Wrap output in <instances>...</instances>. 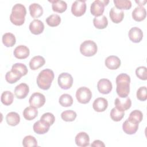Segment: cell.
I'll return each instance as SVG.
<instances>
[{"instance_id":"d6a6232c","label":"cell","mask_w":147,"mask_h":147,"mask_svg":"<svg viewBox=\"0 0 147 147\" xmlns=\"http://www.w3.org/2000/svg\"><path fill=\"white\" fill-rule=\"evenodd\" d=\"M110 115L112 120L115 122H118L123 118L125 113L124 111H122L115 107L111 109Z\"/></svg>"},{"instance_id":"d4e9b609","label":"cell","mask_w":147,"mask_h":147,"mask_svg":"<svg viewBox=\"0 0 147 147\" xmlns=\"http://www.w3.org/2000/svg\"><path fill=\"white\" fill-rule=\"evenodd\" d=\"M29 9L30 14L33 18H38L43 14L42 6L37 3H33L30 5Z\"/></svg>"},{"instance_id":"74e56055","label":"cell","mask_w":147,"mask_h":147,"mask_svg":"<svg viewBox=\"0 0 147 147\" xmlns=\"http://www.w3.org/2000/svg\"><path fill=\"white\" fill-rule=\"evenodd\" d=\"M143 118V114L142 113L138 110H134L133 111H132L129 115V117L128 118V119H129L130 120L139 123L140 122H141V121L142 120Z\"/></svg>"},{"instance_id":"7bdbcfd3","label":"cell","mask_w":147,"mask_h":147,"mask_svg":"<svg viewBox=\"0 0 147 147\" xmlns=\"http://www.w3.org/2000/svg\"><path fill=\"white\" fill-rule=\"evenodd\" d=\"M91 146H92V147H97V146L105 147V145L104 144V143L102 141L96 140H95V141H93V142L91 144Z\"/></svg>"},{"instance_id":"8fae6325","label":"cell","mask_w":147,"mask_h":147,"mask_svg":"<svg viewBox=\"0 0 147 147\" xmlns=\"http://www.w3.org/2000/svg\"><path fill=\"white\" fill-rule=\"evenodd\" d=\"M114 104L115 107L122 111H124L130 108L131 106V101L127 96L125 98L119 97L115 99Z\"/></svg>"},{"instance_id":"44dd1931","label":"cell","mask_w":147,"mask_h":147,"mask_svg":"<svg viewBox=\"0 0 147 147\" xmlns=\"http://www.w3.org/2000/svg\"><path fill=\"white\" fill-rule=\"evenodd\" d=\"M50 126L41 120L36 122L33 126V130L38 134H44L48 131Z\"/></svg>"},{"instance_id":"4dcf8cb0","label":"cell","mask_w":147,"mask_h":147,"mask_svg":"<svg viewBox=\"0 0 147 147\" xmlns=\"http://www.w3.org/2000/svg\"><path fill=\"white\" fill-rule=\"evenodd\" d=\"M13 99L14 95L10 91H5L3 92L1 95V102L3 105L6 106L10 105L13 102Z\"/></svg>"},{"instance_id":"ab89813d","label":"cell","mask_w":147,"mask_h":147,"mask_svg":"<svg viewBox=\"0 0 147 147\" xmlns=\"http://www.w3.org/2000/svg\"><path fill=\"white\" fill-rule=\"evenodd\" d=\"M40 120L45 122L49 126H51L55 122V117L52 113H46L42 115V116L40 118Z\"/></svg>"},{"instance_id":"d6986e66","label":"cell","mask_w":147,"mask_h":147,"mask_svg":"<svg viewBox=\"0 0 147 147\" xmlns=\"http://www.w3.org/2000/svg\"><path fill=\"white\" fill-rule=\"evenodd\" d=\"M105 63L107 68L111 70H114L120 67L121 60L116 56H109L106 59Z\"/></svg>"},{"instance_id":"f546056e","label":"cell","mask_w":147,"mask_h":147,"mask_svg":"<svg viewBox=\"0 0 147 147\" xmlns=\"http://www.w3.org/2000/svg\"><path fill=\"white\" fill-rule=\"evenodd\" d=\"M11 71L17 73L21 76L26 75L28 71L26 66L25 64L20 63L13 64L11 67Z\"/></svg>"},{"instance_id":"7402d4cb","label":"cell","mask_w":147,"mask_h":147,"mask_svg":"<svg viewBox=\"0 0 147 147\" xmlns=\"http://www.w3.org/2000/svg\"><path fill=\"white\" fill-rule=\"evenodd\" d=\"M49 2L52 3V8L53 11L61 13L65 11L67 8V3L61 0H51L49 1Z\"/></svg>"},{"instance_id":"4fadbf2b","label":"cell","mask_w":147,"mask_h":147,"mask_svg":"<svg viewBox=\"0 0 147 147\" xmlns=\"http://www.w3.org/2000/svg\"><path fill=\"white\" fill-rule=\"evenodd\" d=\"M129 39L133 42L138 43L143 38V33L141 29L138 27L131 28L128 33Z\"/></svg>"},{"instance_id":"60d3db41","label":"cell","mask_w":147,"mask_h":147,"mask_svg":"<svg viewBox=\"0 0 147 147\" xmlns=\"http://www.w3.org/2000/svg\"><path fill=\"white\" fill-rule=\"evenodd\" d=\"M136 76L140 79L146 80L147 79V71L146 67L144 66H141L136 69Z\"/></svg>"},{"instance_id":"e575fe53","label":"cell","mask_w":147,"mask_h":147,"mask_svg":"<svg viewBox=\"0 0 147 147\" xmlns=\"http://www.w3.org/2000/svg\"><path fill=\"white\" fill-rule=\"evenodd\" d=\"M76 116L77 114L76 112L71 110L64 111L61 114V117L62 119L67 122L74 121L75 119Z\"/></svg>"},{"instance_id":"8992f818","label":"cell","mask_w":147,"mask_h":147,"mask_svg":"<svg viewBox=\"0 0 147 147\" xmlns=\"http://www.w3.org/2000/svg\"><path fill=\"white\" fill-rule=\"evenodd\" d=\"M109 1L95 0L91 5L90 11L92 15L95 17H99L103 14L105 10V6H106Z\"/></svg>"},{"instance_id":"f1b7e54d","label":"cell","mask_w":147,"mask_h":147,"mask_svg":"<svg viewBox=\"0 0 147 147\" xmlns=\"http://www.w3.org/2000/svg\"><path fill=\"white\" fill-rule=\"evenodd\" d=\"M15 36L11 33H6L2 36V42L6 47H11L16 44Z\"/></svg>"},{"instance_id":"603a6c76","label":"cell","mask_w":147,"mask_h":147,"mask_svg":"<svg viewBox=\"0 0 147 147\" xmlns=\"http://www.w3.org/2000/svg\"><path fill=\"white\" fill-rule=\"evenodd\" d=\"M146 16V9L142 6L136 7L132 12V17L136 21H143Z\"/></svg>"},{"instance_id":"7c38bea8","label":"cell","mask_w":147,"mask_h":147,"mask_svg":"<svg viewBox=\"0 0 147 147\" xmlns=\"http://www.w3.org/2000/svg\"><path fill=\"white\" fill-rule=\"evenodd\" d=\"M138 129V123H136L129 119H126L122 125V129L127 134H134Z\"/></svg>"},{"instance_id":"836d02e7","label":"cell","mask_w":147,"mask_h":147,"mask_svg":"<svg viewBox=\"0 0 147 147\" xmlns=\"http://www.w3.org/2000/svg\"><path fill=\"white\" fill-rule=\"evenodd\" d=\"M61 22V18L57 14H51L46 18L47 24L51 26L55 27L58 26Z\"/></svg>"},{"instance_id":"5b68a950","label":"cell","mask_w":147,"mask_h":147,"mask_svg":"<svg viewBox=\"0 0 147 147\" xmlns=\"http://www.w3.org/2000/svg\"><path fill=\"white\" fill-rule=\"evenodd\" d=\"M92 92L91 90L86 87L79 88L76 92V98L78 101L82 104L88 103L91 99Z\"/></svg>"},{"instance_id":"ffe728a7","label":"cell","mask_w":147,"mask_h":147,"mask_svg":"<svg viewBox=\"0 0 147 147\" xmlns=\"http://www.w3.org/2000/svg\"><path fill=\"white\" fill-rule=\"evenodd\" d=\"M108 102L104 98H98L94 100L92 103L94 110L97 112H103L107 108Z\"/></svg>"},{"instance_id":"ee69618b","label":"cell","mask_w":147,"mask_h":147,"mask_svg":"<svg viewBox=\"0 0 147 147\" xmlns=\"http://www.w3.org/2000/svg\"><path fill=\"white\" fill-rule=\"evenodd\" d=\"M136 2L137 3H138L139 5L140 6H142V5H144L145 4V3L146 2V1H136Z\"/></svg>"},{"instance_id":"9c48e42d","label":"cell","mask_w":147,"mask_h":147,"mask_svg":"<svg viewBox=\"0 0 147 147\" xmlns=\"http://www.w3.org/2000/svg\"><path fill=\"white\" fill-rule=\"evenodd\" d=\"M29 102L30 106L35 108H40L42 107L45 102V96L40 92H34L30 96Z\"/></svg>"},{"instance_id":"7a4b0ae2","label":"cell","mask_w":147,"mask_h":147,"mask_svg":"<svg viewBox=\"0 0 147 147\" xmlns=\"http://www.w3.org/2000/svg\"><path fill=\"white\" fill-rule=\"evenodd\" d=\"M26 14V10L25 6L21 3H16L12 7L10 20L15 25H22L25 22Z\"/></svg>"},{"instance_id":"b9f144b4","label":"cell","mask_w":147,"mask_h":147,"mask_svg":"<svg viewBox=\"0 0 147 147\" xmlns=\"http://www.w3.org/2000/svg\"><path fill=\"white\" fill-rule=\"evenodd\" d=\"M147 90L145 86L140 87L137 91V98L141 101H145L147 99Z\"/></svg>"},{"instance_id":"9a60e30c","label":"cell","mask_w":147,"mask_h":147,"mask_svg":"<svg viewBox=\"0 0 147 147\" xmlns=\"http://www.w3.org/2000/svg\"><path fill=\"white\" fill-rule=\"evenodd\" d=\"M110 17L111 21L115 23L118 24L123 20L124 17V13L122 10L119 9L116 7H113L110 10Z\"/></svg>"},{"instance_id":"e0dca14e","label":"cell","mask_w":147,"mask_h":147,"mask_svg":"<svg viewBox=\"0 0 147 147\" xmlns=\"http://www.w3.org/2000/svg\"><path fill=\"white\" fill-rule=\"evenodd\" d=\"M76 145L81 147H86L90 145V137L87 133L84 131L79 133L75 137Z\"/></svg>"},{"instance_id":"52a82bcc","label":"cell","mask_w":147,"mask_h":147,"mask_svg":"<svg viewBox=\"0 0 147 147\" xmlns=\"http://www.w3.org/2000/svg\"><path fill=\"white\" fill-rule=\"evenodd\" d=\"M57 82L61 88L68 90L72 86L73 78L71 74L67 72H63L59 75Z\"/></svg>"},{"instance_id":"5bb4252c","label":"cell","mask_w":147,"mask_h":147,"mask_svg":"<svg viewBox=\"0 0 147 147\" xmlns=\"http://www.w3.org/2000/svg\"><path fill=\"white\" fill-rule=\"evenodd\" d=\"M29 91V88L27 84L22 83L17 85L14 89V94L18 99H24L26 98Z\"/></svg>"},{"instance_id":"cb8c5ba5","label":"cell","mask_w":147,"mask_h":147,"mask_svg":"<svg viewBox=\"0 0 147 147\" xmlns=\"http://www.w3.org/2000/svg\"><path fill=\"white\" fill-rule=\"evenodd\" d=\"M45 60L42 56H35L30 60L29 67L32 70H36L44 65Z\"/></svg>"},{"instance_id":"2e32d148","label":"cell","mask_w":147,"mask_h":147,"mask_svg":"<svg viewBox=\"0 0 147 147\" xmlns=\"http://www.w3.org/2000/svg\"><path fill=\"white\" fill-rule=\"evenodd\" d=\"M29 30L34 34H41L44 29V25L40 20H33L29 24Z\"/></svg>"},{"instance_id":"8d00e7d4","label":"cell","mask_w":147,"mask_h":147,"mask_svg":"<svg viewBox=\"0 0 147 147\" xmlns=\"http://www.w3.org/2000/svg\"><path fill=\"white\" fill-rule=\"evenodd\" d=\"M21 77L22 76H21L19 74H18L17 73H16L11 70L8 71L5 75L6 80L10 84L16 83L18 80H20Z\"/></svg>"},{"instance_id":"83f0119b","label":"cell","mask_w":147,"mask_h":147,"mask_svg":"<svg viewBox=\"0 0 147 147\" xmlns=\"http://www.w3.org/2000/svg\"><path fill=\"white\" fill-rule=\"evenodd\" d=\"M6 120L9 125L14 126L17 125L20 122V117L16 112H10L6 117Z\"/></svg>"},{"instance_id":"3957f363","label":"cell","mask_w":147,"mask_h":147,"mask_svg":"<svg viewBox=\"0 0 147 147\" xmlns=\"http://www.w3.org/2000/svg\"><path fill=\"white\" fill-rule=\"evenodd\" d=\"M54 79V73L51 69L42 70L37 77V84L38 87L44 90H48Z\"/></svg>"},{"instance_id":"484cf974","label":"cell","mask_w":147,"mask_h":147,"mask_svg":"<svg viewBox=\"0 0 147 147\" xmlns=\"http://www.w3.org/2000/svg\"><path fill=\"white\" fill-rule=\"evenodd\" d=\"M93 24L97 29H103L107 26L108 20L105 16L102 15L99 17H95L93 19Z\"/></svg>"},{"instance_id":"ac0fdd59","label":"cell","mask_w":147,"mask_h":147,"mask_svg":"<svg viewBox=\"0 0 147 147\" xmlns=\"http://www.w3.org/2000/svg\"><path fill=\"white\" fill-rule=\"evenodd\" d=\"M14 56L18 59L27 58L30 53L29 49L25 45H20L17 46L14 50Z\"/></svg>"},{"instance_id":"277c9868","label":"cell","mask_w":147,"mask_h":147,"mask_svg":"<svg viewBox=\"0 0 147 147\" xmlns=\"http://www.w3.org/2000/svg\"><path fill=\"white\" fill-rule=\"evenodd\" d=\"M98 47L96 44L92 40H86L80 46V53L84 56L90 57L95 55L97 52Z\"/></svg>"},{"instance_id":"f35d334b","label":"cell","mask_w":147,"mask_h":147,"mask_svg":"<svg viewBox=\"0 0 147 147\" xmlns=\"http://www.w3.org/2000/svg\"><path fill=\"white\" fill-rule=\"evenodd\" d=\"M22 145L25 147L36 146H37V141L35 137L32 136H26L22 140Z\"/></svg>"},{"instance_id":"1f68e13d","label":"cell","mask_w":147,"mask_h":147,"mask_svg":"<svg viewBox=\"0 0 147 147\" xmlns=\"http://www.w3.org/2000/svg\"><path fill=\"white\" fill-rule=\"evenodd\" d=\"M59 102L60 105L63 107H69L73 103V99L71 95L64 94L60 96Z\"/></svg>"},{"instance_id":"ba28073f","label":"cell","mask_w":147,"mask_h":147,"mask_svg":"<svg viewBox=\"0 0 147 147\" xmlns=\"http://www.w3.org/2000/svg\"><path fill=\"white\" fill-rule=\"evenodd\" d=\"M86 11V1L77 0L73 2L71 6V12L75 16L80 17L85 13Z\"/></svg>"},{"instance_id":"30bf717a","label":"cell","mask_w":147,"mask_h":147,"mask_svg":"<svg viewBox=\"0 0 147 147\" xmlns=\"http://www.w3.org/2000/svg\"><path fill=\"white\" fill-rule=\"evenodd\" d=\"M98 90L103 94H109L113 88L111 82L107 79H100L97 84Z\"/></svg>"},{"instance_id":"4316f807","label":"cell","mask_w":147,"mask_h":147,"mask_svg":"<svg viewBox=\"0 0 147 147\" xmlns=\"http://www.w3.org/2000/svg\"><path fill=\"white\" fill-rule=\"evenodd\" d=\"M38 114V110L37 108L32 106H29L26 107L23 111V116L24 118L28 121L34 119Z\"/></svg>"},{"instance_id":"6da1fadb","label":"cell","mask_w":147,"mask_h":147,"mask_svg":"<svg viewBox=\"0 0 147 147\" xmlns=\"http://www.w3.org/2000/svg\"><path fill=\"white\" fill-rule=\"evenodd\" d=\"M116 92L120 98L127 97L130 92V77L126 74L122 73L118 75L115 80Z\"/></svg>"},{"instance_id":"d590c367","label":"cell","mask_w":147,"mask_h":147,"mask_svg":"<svg viewBox=\"0 0 147 147\" xmlns=\"http://www.w3.org/2000/svg\"><path fill=\"white\" fill-rule=\"evenodd\" d=\"M115 7L121 10H128L131 7V2L129 0H114Z\"/></svg>"}]
</instances>
